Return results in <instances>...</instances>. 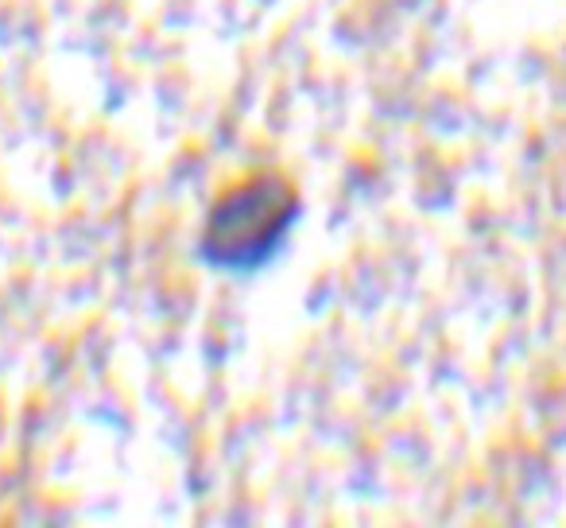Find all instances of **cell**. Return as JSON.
Listing matches in <instances>:
<instances>
[{
    "mask_svg": "<svg viewBox=\"0 0 566 528\" xmlns=\"http://www.w3.org/2000/svg\"><path fill=\"white\" fill-rule=\"evenodd\" d=\"M300 190L280 172H252L210 203L198 252L218 272H256L300 221Z\"/></svg>",
    "mask_w": 566,
    "mask_h": 528,
    "instance_id": "cell-1",
    "label": "cell"
}]
</instances>
